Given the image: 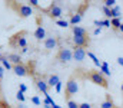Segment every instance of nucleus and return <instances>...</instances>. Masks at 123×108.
<instances>
[{
  "label": "nucleus",
  "mask_w": 123,
  "mask_h": 108,
  "mask_svg": "<svg viewBox=\"0 0 123 108\" xmlns=\"http://www.w3.org/2000/svg\"><path fill=\"white\" fill-rule=\"evenodd\" d=\"M85 76H86L89 81H92L94 85H99V86H102V88H105V89L109 88L107 78L99 71V69H89V71H86Z\"/></svg>",
  "instance_id": "1"
},
{
  "label": "nucleus",
  "mask_w": 123,
  "mask_h": 108,
  "mask_svg": "<svg viewBox=\"0 0 123 108\" xmlns=\"http://www.w3.org/2000/svg\"><path fill=\"white\" fill-rule=\"evenodd\" d=\"M7 6H9L12 10H14V13H16L19 17H22V19L30 17L31 14H33V9H31L29 4L20 3V1H7Z\"/></svg>",
  "instance_id": "2"
},
{
  "label": "nucleus",
  "mask_w": 123,
  "mask_h": 108,
  "mask_svg": "<svg viewBox=\"0 0 123 108\" xmlns=\"http://www.w3.org/2000/svg\"><path fill=\"white\" fill-rule=\"evenodd\" d=\"M77 91H79V84H77V81H76L74 76H70V78L67 79L66 88H64V100H66V102L70 101L72 97H73L74 94H77Z\"/></svg>",
  "instance_id": "3"
},
{
  "label": "nucleus",
  "mask_w": 123,
  "mask_h": 108,
  "mask_svg": "<svg viewBox=\"0 0 123 108\" xmlns=\"http://www.w3.org/2000/svg\"><path fill=\"white\" fill-rule=\"evenodd\" d=\"M55 59L60 64H69L73 59V53L69 48H60L57 50V53L55 55Z\"/></svg>",
  "instance_id": "4"
},
{
  "label": "nucleus",
  "mask_w": 123,
  "mask_h": 108,
  "mask_svg": "<svg viewBox=\"0 0 123 108\" xmlns=\"http://www.w3.org/2000/svg\"><path fill=\"white\" fill-rule=\"evenodd\" d=\"M43 12H46L52 19H56V20H59L63 16V10L57 3H50V6L47 9H43Z\"/></svg>",
  "instance_id": "5"
},
{
  "label": "nucleus",
  "mask_w": 123,
  "mask_h": 108,
  "mask_svg": "<svg viewBox=\"0 0 123 108\" xmlns=\"http://www.w3.org/2000/svg\"><path fill=\"white\" fill-rule=\"evenodd\" d=\"M12 69L13 72L17 75V76H27V75H33V72L29 69V66L26 65V64H17V65H13L12 66Z\"/></svg>",
  "instance_id": "6"
},
{
  "label": "nucleus",
  "mask_w": 123,
  "mask_h": 108,
  "mask_svg": "<svg viewBox=\"0 0 123 108\" xmlns=\"http://www.w3.org/2000/svg\"><path fill=\"white\" fill-rule=\"evenodd\" d=\"M73 43H74L76 48H83V49H86V48L90 46V37H89V35H86V36H73Z\"/></svg>",
  "instance_id": "7"
},
{
  "label": "nucleus",
  "mask_w": 123,
  "mask_h": 108,
  "mask_svg": "<svg viewBox=\"0 0 123 108\" xmlns=\"http://www.w3.org/2000/svg\"><path fill=\"white\" fill-rule=\"evenodd\" d=\"M34 84H36V88H37L40 92H43L44 95L49 94V85H47V82H46L42 76H34Z\"/></svg>",
  "instance_id": "8"
},
{
  "label": "nucleus",
  "mask_w": 123,
  "mask_h": 108,
  "mask_svg": "<svg viewBox=\"0 0 123 108\" xmlns=\"http://www.w3.org/2000/svg\"><path fill=\"white\" fill-rule=\"evenodd\" d=\"M27 35V30H19V32H16L14 35L10 36V39H9V46L10 48H17V43H19V40H20V37H23V36Z\"/></svg>",
  "instance_id": "9"
},
{
  "label": "nucleus",
  "mask_w": 123,
  "mask_h": 108,
  "mask_svg": "<svg viewBox=\"0 0 123 108\" xmlns=\"http://www.w3.org/2000/svg\"><path fill=\"white\" fill-rule=\"evenodd\" d=\"M57 45H59V37H53V36H50V37H46V39L43 40V46H44L46 50L56 49Z\"/></svg>",
  "instance_id": "10"
},
{
  "label": "nucleus",
  "mask_w": 123,
  "mask_h": 108,
  "mask_svg": "<svg viewBox=\"0 0 123 108\" xmlns=\"http://www.w3.org/2000/svg\"><path fill=\"white\" fill-rule=\"evenodd\" d=\"M72 53H73V59H76L77 62H82V61H85L87 50L83 49V48H76V46H74L73 50H72Z\"/></svg>",
  "instance_id": "11"
},
{
  "label": "nucleus",
  "mask_w": 123,
  "mask_h": 108,
  "mask_svg": "<svg viewBox=\"0 0 123 108\" xmlns=\"http://www.w3.org/2000/svg\"><path fill=\"white\" fill-rule=\"evenodd\" d=\"M6 58H7V61H9V62H12L13 65L22 64V56H20V53H14V52H13V53H9Z\"/></svg>",
  "instance_id": "12"
},
{
  "label": "nucleus",
  "mask_w": 123,
  "mask_h": 108,
  "mask_svg": "<svg viewBox=\"0 0 123 108\" xmlns=\"http://www.w3.org/2000/svg\"><path fill=\"white\" fill-rule=\"evenodd\" d=\"M47 85H49V88H53V86H56L59 82H60V78H59V75H56V73H53V75H49L47 76Z\"/></svg>",
  "instance_id": "13"
},
{
  "label": "nucleus",
  "mask_w": 123,
  "mask_h": 108,
  "mask_svg": "<svg viewBox=\"0 0 123 108\" xmlns=\"http://www.w3.org/2000/svg\"><path fill=\"white\" fill-rule=\"evenodd\" d=\"M34 37L36 40H44L46 39V30L43 26H37L36 30H34Z\"/></svg>",
  "instance_id": "14"
},
{
  "label": "nucleus",
  "mask_w": 123,
  "mask_h": 108,
  "mask_svg": "<svg viewBox=\"0 0 123 108\" xmlns=\"http://www.w3.org/2000/svg\"><path fill=\"white\" fill-rule=\"evenodd\" d=\"M72 32H73V36H86L87 35V30L80 28V26H72Z\"/></svg>",
  "instance_id": "15"
},
{
  "label": "nucleus",
  "mask_w": 123,
  "mask_h": 108,
  "mask_svg": "<svg viewBox=\"0 0 123 108\" xmlns=\"http://www.w3.org/2000/svg\"><path fill=\"white\" fill-rule=\"evenodd\" d=\"M100 108H115V104H113V101H112V98H110V94L106 95V100L102 102Z\"/></svg>",
  "instance_id": "16"
},
{
  "label": "nucleus",
  "mask_w": 123,
  "mask_h": 108,
  "mask_svg": "<svg viewBox=\"0 0 123 108\" xmlns=\"http://www.w3.org/2000/svg\"><path fill=\"white\" fill-rule=\"evenodd\" d=\"M99 71L102 72L105 76H110V69H109V64L107 62H102V65H100V68H99Z\"/></svg>",
  "instance_id": "17"
},
{
  "label": "nucleus",
  "mask_w": 123,
  "mask_h": 108,
  "mask_svg": "<svg viewBox=\"0 0 123 108\" xmlns=\"http://www.w3.org/2000/svg\"><path fill=\"white\" fill-rule=\"evenodd\" d=\"M120 13H122L120 7H119V6H113V7L110 9V19H116V17H119Z\"/></svg>",
  "instance_id": "18"
},
{
  "label": "nucleus",
  "mask_w": 123,
  "mask_h": 108,
  "mask_svg": "<svg viewBox=\"0 0 123 108\" xmlns=\"http://www.w3.org/2000/svg\"><path fill=\"white\" fill-rule=\"evenodd\" d=\"M82 14H79V13H74V14H72V17H70V20H69V25H73V26H76L80 20H82Z\"/></svg>",
  "instance_id": "19"
},
{
  "label": "nucleus",
  "mask_w": 123,
  "mask_h": 108,
  "mask_svg": "<svg viewBox=\"0 0 123 108\" xmlns=\"http://www.w3.org/2000/svg\"><path fill=\"white\" fill-rule=\"evenodd\" d=\"M86 56H89V58H90V59L93 61V64H94V65H96L97 68H100V65H102V62L99 61V58H97V56H96V55H94L93 52H89V50H87V53H86Z\"/></svg>",
  "instance_id": "20"
},
{
  "label": "nucleus",
  "mask_w": 123,
  "mask_h": 108,
  "mask_svg": "<svg viewBox=\"0 0 123 108\" xmlns=\"http://www.w3.org/2000/svg\"><path fill=\"white\" fill-rule=\"evenodd\" d=\"M120 25H122V22H120V17H116V19H112V20H110V26H112L115 30H119Z\"/></svg>",
  "instance_id": "21"
},
{
  "label": "nucleus",
  "mask_w": 123,
  "mask_h": 108,
  "mask_svg": "<svg viewBox=\"0 0 123 108\" xmlns=\"http://www.w3.org/2000/svg\"><path fill=\"white\" fill-rule=\"evenodd\" d=\"M0 65H1L4 69H12V66H13V65L7 61V58H6V56H3V58L0 59Z\"/></svg>",
  "instance_id": "22"
},
{
  "label": "nucleus",
  "mask_w": 123,
  "mask_h": 108,
  "mask_svg": "<svg viewBox=\"0 0 123 108\" xmlns=\"http://www.w3.org/2000/svg\"><path fill=\"white\" fill-rule=\"evenodd\" d=\"M17 48H27V39H26V36H23V37H20V40H19V43H17Z\"/></svg>",
  "instance_id": "23"
},
{
  "label": "nucleus",
  "mask_w": 123,
  "mask_h": 108,
  "mask_svg": "<svg viewBox=\"0 0 123 108\" xmlns=\"http://www.w3.org/2000/svg\"><path fill=\"white\" fill-rule=\"evenodd\" d=\"M0 108H12V105H10L3 97H0Z\"/></svg>",
  "instance_id": "24"
},
{
  "label": "nucleus",
  "mask_w": 123,
  "mask_h": 108,
  "mask_svg": "<svg viewBox=\"0 0 123 108\" xmlns=\"http://www.w3.org/2000/svg\"><path fill=\"white\" fill-rule=\"evenodd\" d=\"M16 98L20 101V104H23V102L26 101V97H25V94H23V92H20V91H17V94H16Z\"/></svg>",
  "instance_id": "25"
},
{
  "label": "nucleus",
  "mask_w": 123,
  "mask_h": 108,
  "mask_svg": "<svg viewBox=\"0 0 123 108\" xmlns=\"http://www.w3.org/2000/svg\"><path fill=\"white\" fill-rule=\"evenodd\" d=\"M56 25L60 26V28H67L69 26V22L67 20H63V19H59V20H56Z\"/></svg>",
  "instance_id": "26"
},
{
  "label": "nucleus",
  "mask_w": 123,
  "mask_h": 108,
  "mask_svg": "<svg viewBox=\"0 0 123 108\" xmlns=\"http://www.w3.org/2000/svg\"><path fill=\"white\" fill-rule=\"evenodd\" d=\"M116 3H117L116 0H105V6L109 7V9H112L113 6H116Z\"/></svg>",
  "instance_id": "27"
},
{
  "label": "nucleus",
  "mask_w": 123,
  "mask_h": 108,
  "mask_svg": "<svg viewBox=\"0 0 123 108\" xmlns=\"http://www.w3.org/2000/svg\"><path fill=\"white\" fill-rule=\"evenodd\" d=\"M30 101L33 102V104H34V105H37V107H40V105H42V101L39 100V97H37V95L31 97V98H30Z\"/></svg>",
  "instance_id": "28"
},
{
  "label": "nucleus",
  "mask_w": 123,
  "mask_h": 108,
  "mask_svg": "<svg viewBox=\"0 0 123 108\" xmlns=\"http://www.w3.org/2000/svg\"><path fill=\"white\" fill-rule=\"evenodd\" d=\"M3 78H4V68L0 65V95H1V82H3Z\"/></svg>",
  "instance_id": "29"
},
{
  "label": "nucleus",
  "mask_w": 123,
  "mask_h": 108,
  "mask_svg": "<svg viewBox=\"0 0 123 108\" xmlns=\"http://www.w3.org/2000/svg\"><path fill=\"white\" fill-rule=\"evenodd\" d=\"M67 107H69V108H79V104H77L76 101L70 100V101H67Z\"/></svg>",
  "instance_id": "30"
},
{
  "label": "nucleus",
  "mask_w": 123,
  "mask_h": 108,
  "mask_svg": "<svg viewBox=\"0 0 123 108\" xmlns=\"http://www.w3.org/2000/svg\"><path fill=\"white\" fill-rule=\"evenodd\" d=\"M27 3H30V4H29L30 7H37V9H40V6H39V1H37V0H30V1H27Z\"/></svg>",
  "instance_id": "31"
},
{
  "label": "nucleus",
  "mask_w": 123,
  "mask_h": 108,
  "mask_svg": "<svg viewBox=\"0 0 123 108\" xmlns=\"http://www.w3.org/2000/svg\"><path fill=\"white\" fill-rule=\"evenodd\" d=\"M103 12H105V16L110 19V9H109V7H106V6H103Z\"/></svg>",
  "instance_id": "32"
},
{
  "label": "nucleus",
  "mask_w": 123,
  "mask_h": 108,
  "mask_svg": "<svg viewBox=\"0 0 123 108\" xmlns=\"http://www.w3.org/2000/svg\"><path fill=\"white\" fill-rule=\"evenodd\" d=\"M19 91H20V92H23V94H25V92H26V91H27V86H26V85H25V84H19Z\"/></svg>",
  "instance_id": "33"
},
{
  "label": "nucleus",
  "mask_w": 123,
  "mask_h": 108,
  "mask_svg": "<svg viewBox=\"0 0 123 108\" xmlns=\"http://www.w3.org/2000/svg\"><path fill=\"white\" fill-rule=\"evenodd\" d=\"M79 108H92V105L89 102H82V104H79Z\"/></svg>",
  "instance_id": "34"
},
{
  "label": "nucleus",
  "mask_w": 123,
  "mask_h": 108,
  "mask_svg": "<svg viewBox=\"0 0 123 108\" xmlns=\"http://www.w3.org/2000/svg\"><path fill=\"white\" fill-rule=\"evenodd\" d=\"M102 26H106V28H110V22L106 19V20H102Z\"/></svg>",
  "instance_id": "35"
},
{
  "label": "nucleus",
  "mask_w": 123,
  "mask_h": 108,
  "mask_svg": "<svg viewBox=\"0 0 123 108\" xmlns=\"http://www.w3.org/2000/svg\"><path fill=\"white\" fill-rule=\"evenodd\" d=\"M62 85H63V84H62V82H59V84L55 86V88H56V92H60V91H62Z\"/></svg>",
  "instance_id": "36"
},
{
  "label": "nucleus",
  "mask_w": 123,
  "mask_h": 108,
  "mask_svg": "<svg viewBox=\"0 0 123 108\" xmlns=\"http://www.w3.org/2000/svg\"><path fill=\"white\" fill-rule=\"evenodd\" d=\"M117 64L123 66V56H119V58H117Z\"/></svg>",
  "instance_id": "37"
},
{
  "label": "nucleus",
  "mask_w": 123,
  "mask_h": 108,
  "mask_svg": "<svg viewBox=\"0 0 123 108\" xmlns=\"http://www.w3.org/2000/svg\"><path fill=\"white\" fill-rule=\"evenodd\" d=\"M99 33H100V28H96L94 29V35H99Z\"/></svg>",
  "instance_id": "38"
},
{
  "label": "nucleus",
  "mask_w": 123,
  "mask_h": 108,
  "mask_svg": "<svg viewBox=\"0 0 123 108\" xmlns=\"http://www.w3.org/2000/svg\"><path fill=\"white\" fill-rule=\"evenodd\" d=\"M52 108H62L60 105H57V104H56V102H55V104H53V105H52Z\"/></svg>",
  "instance_id": "39"
},
{
  "label": "nucleus",
  "mask_w": 123,
  "mask_h": 108,
  "mask_svg": "<svg viewBox=\"0 0 123 108\" xmlns=\"http://www.w3.org/2000/svg\"><path fill=\"white\" fill-rule=\"evenodd\" d=\"M17 108H26V107H25V104H19V107Z\"/></svg>",
  "instance_id": "40"
},
{
  "label": "nucleus",
  "mask_w": 123,
  "mask_h": 108,
  "mask_svg": "<svg viewBox=\"0 0 123 108\" xmlns=\"http://www.w3.org/2000/svg\"><path fill=\"white\" fill-rule=\"evenodd\" d=\"M119 30H120V32H122V33H123V23H122V25H120V28H119Z\"/></svg>",
  "instance_id": "41"
},
{
  "label": "nucleus",
  "mask_w": 123,
  "mask_h": 108,
  "mask_svg": "<svg viewBox=\"0 0 123 108\" xmlns=\"http://www.w3.org/2000/svg\"><path fill=\"white\" fill-rule=\"evenodd\" d=\"M122 92H123V82H122Z\"/></svg>",
  "instance_id": "42"
}]
</instances>
